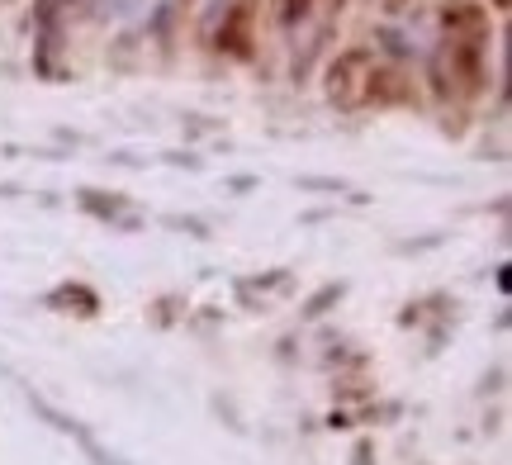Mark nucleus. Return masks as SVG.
Returning <instances> with one entry per match:
<instances>
[{
	"label": "nucleus",
	"mask_w": 512,
	"mask_h": 465,
	"mask_svg": "<svg viewBox=\"0 0 512 465\" xmlns=\"http://www.w3.org/2000/svg\"><path fill=\"white\" fill-rule=\"evenodd\" d=\"M484 43H456L446 38L437 53H432V91L441 100H475L484 91Z\"/></svg>",
	"instance_id": "1"
},
{
	"label": "nucleus",
	"mask_w": 512,
	"mask_h": 465,
	"mask_svg": "<svg viewBox=\"0 0 512 465\" xmlns=\"http://www.w3.org/2000/svg\"><path fill=\"white\" fill-rule=\"evenodd\" d=\"M375 62H380V53H375V48H342V53L323 67V95H328L332 110H342V114L366 110Z\"/></svg>",
	"instance_id": "2"
},
{
	"label": "nucleus",
	"mask_w": 512,
	"mask_h": 465,
	"mask_svg": "<svg viewBox=\"0 0 512 465\" xmlns=\"http://www.w3.org/2000/svg\"><path fill=\"white\" fill-rule=\"evenodd\" d=\"M441 29L456 43H484L489 38V10L479 0H446L441 5Z\"/></svg>",
	"instance_id": "3"
},
{
	"label": "nucleus",
	"mask_w": 512,
	"mask_h": 465,
	"mask_svg": "<svg viewBox=\"0 0 512 465\" xmlns=\"http://www.w3.org/2000/svg\"><path fill=\"white\" fill-rule=\"evenodd\" d=\"M214 48L228 57L252 53V10H247V5H233V10L223 15V29H219V43H214Z\"/></svg>",
	"instance_id": "4"
},
{
	"label": "nucleus",
	"mask_w": 512,
	"mask_h": 465,
	"mask_svg": "<svg viewBox=\"0 0 512 465\" xmlns=\"http://www.w3.org/2000/svg\"><path fill=\"white\" fill-rule=\"evenodd\" d=\"M403 95H408V86H403V76L394 72V67H384V62H375V76H370V95H366V105H399Z\"/></svg>",
	"instance_id": "5"
},
{
	"label": "nucleus",
	"mask_w": 512,
	"mask_h": 465,
	"mask_svg": "<svg viewBox=\"0 0 512 465\" xmlns=\"http://www.w3.org/2000/svg\"><path fill=\"white\" fill-rule=\"evenodd\" d=\"M275 5H280V24H285V29L304 24V19H309V10H313V0H275Z\"/></svg>",
	"instance_id": "6"
},
{
	"label": "nucleus",
	"mask_w": 512,
	"mask_h": 465,
	"mask_svg": "<svg viewBox=\"0 0 512 465\" xmlns=\"http://www.w3.org/2000/svg\"><path fill=\"white\" fill-rule=\"evenodd\" d=\"M332 299H342V285H323V290H318V295L309 299V309H304V314H309V318L328 314V304H332Z\"/></svg>",
	"instance_id": "7"
},
{
	"label": "nucleus",
	"mask_w": 512,
	"mask_h": 465,
	"mask_svg": "<svg viewBox=\"0 0 512 465\" xmlns=\"http://www.w3.org/2000/svg\"><path fill=\"white\" fill-rule=\"evenodd\" d=\"M384 10H399V0H384Z\"/></svg>",
	"instance_id": "8"
},
{
	"label": "nucleus",
	"mask_w": 512,
	"mask_h": 465,
	"mask_svg": "<svg viewBox=\"0 0 512 465\" xmlns=\"http://www.w3.org/2000/svg\"><path fill=\"white\" fill-rule=\"evenodd\" d=\"M494 5H498V10H508V0H494Z\"/></svg>",
	"instance_id": "9"
}]
</instances>
